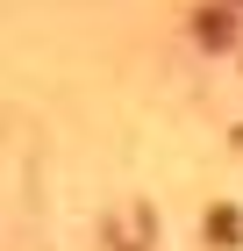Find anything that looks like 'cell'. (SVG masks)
<instances>
[{"label": "cell", "mask_w": 243, "mask_h": 251, "mask_svg": "<svg viewBox=\"0 0 243 251\" xmlns=\"http://www.w3.org/2000/svg\"><path fill=\"white\" fill-rule=\"evenodd\" d=\"M207 244H215V251H236L243 244V208H229V201L207 208Z\"/></svg>", "instance_id": "3"}, {"label": "cell", "mask_w": 243, "mask_h": 251, "mask_svg": "<svg viewBox=\"0 0 243 251\" xmlns=\"http://www.w3.org/2000/svg\"><path fill=\"white\" fill-rule=\"evenodd\" d=\"M236 7H243V0L200 7V43H207V50H229V43H236Z\"/></svg>", "instance_id": "2"}, {"label": "cell", "mask_w": 243, "mask_h": 251, "mask_svg": "<svg viewBox=\"0 0 243 251\" xmlns=\"http://www.w3.org/2000/svg\"><path fill=\"white\" fill-rule=\"evenodd\" d=\"M108 244H114V251H150V244H157V223H150L143 201L122 208V215H108Z\"/></svg>", "instance_id": "1"}]
</instances>
